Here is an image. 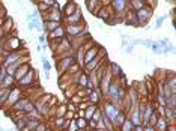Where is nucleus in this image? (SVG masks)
<instances>
[{
	"label": "nucleus",
	"mask_w": 176,
	"mask_h": 131,
	"mask_svg": "<svg viewBox=\"0 0 176 131\" xmlns=\"http://www.w3.org/2000/svg\"><path fill=\"white\" fill-rule=\"evenodd\" d=\"M45 130H47V128H45V125H44V124L41 122V124H39V125H38L33 131H45Z\"/></svg>",
	"instance_id": "nucleus-28"
},
{
	"label": "nucleus",
	"mask_w": 176,
	"mask_h": 131,
	"mask_svg": "<svg viewBox=\"0 0 176 131\" xmlns=\"http://www.w3.org/2000/svg\"><path fill=\"white\" fill-rule=\"evenodd\" d=\"M78 118H84V110H83V108H80V112H78Z\"/></svg>",
	"instance_id": "nucleus-32"
},
{
	"label": "nucleus",
	"mask_w": 176,
	"mask_h": 131,
	"mask_svg": "<svg viewBox=\"0 0 176 131\" xmlns=\"http://www.w3.org/2000/svg\"><path fill=\"white\" fill-rule=\"evenodd\" d=\"M131 5H133V9L137 12L143 8H146V2L145 0H131Z\"/></svg>",
	"instance_id": "nucleus-17"
},
{
	"label": "nucleus",
	"mask_w": 176,
	"mask_h": 131,
	"mask_svg": "<svg viewBox=\"0 0 176 131\" xmlns=\"http://www.w3.org/2000/svg\"><path fill=\"white\" fill-rule=\"evenodd\" d=\"M21 91L20 89H11V92H9V97H8V101H6V104L5 105H9V107H12L20 98H21Z\"/></svg>",
	"instance_id": "nucleus-6"
},
{
	"label": "nucleus",
	"mask_w": 176,
	"mask_h": 131,
	"mask_svg": "<svg viewBox=\"0 0 176 131\" xmlns=\"http://www.w3.org/2000/svg\"><path fill=\"white\" fill-rule=\"evenodd\" d=\"M77 9H78V8H77V5H75L74 2H68L66 5H65V12H63V14L66 15V17H69V15L74 14Z\"/></svg>",
	"instance_id": "nucleus-14"
},
{
	"label": "nucleus",
	"mask_w": 176,
	"mask_h": 131,
	"mask_svg": "<svg viewBox=\"0 0 176 131\" xmlns=\"http://www.w3.org/2000/svg\"><path fill=\"white\" fill-rule=\"evenodd\" d=\"M33 80H35V71L29 70L23 77L18 80V83H20V86H23V87H29V86L33 84Z\"/></svg>",
	"instance_id": "nucleus-5"
},
{
	"label": "nucleus",
	"mask_w": 176,
	"mask_h": 131,
	"mask_svg": "<svg viewBox=\"0 0 176 131\" xmlns=\"http://www.w3.org/2000/svg\"><path fill=\"white\" fill-rule=\"evenodd\" d=\"M96 131H108V130H105V128H104V130H96Z\"/></svg>",
	"instance_id": "nucleus-35"
},
{
	"label": "nucleus",
	"mask_w": 176,
	"mask_h": 131,
	"mask_svg": "<svg viewBox=\"0 0 176 131\" xmlns=\"http://www.w3.org/2000/svg\"><path fill=\"white\" fill-rule=\"evenodd\" d=\"M75 124H77V128L78 130H86V127H87V121L84 118H78L75 121Z\"/></svg>",
	"instance_id": "nucleus-22"
},
{
	"label": "nucleus",
	"mask_w": 176,
	"mask_h": 131,
	"mask_svg": "<svg viewBox=\"0 0 176 131\" xmlns=\"http://www.w3.org/2000/svg\"><path fill=\"white\" fill-rule=\"evenodd\" d=\"M77 131H87V130H77Z\"/></svg>",
	"instance_id": "nucleus-36"
},
{
	"label": "nucleus",
	"mask_w": 176,
	"mask_h": 131,
	"mask_svg": "<svg viewBox=\"0 0 176 131\" xmlns=\"http://www.w3.org/2000/svg\"><path fill=\"white\" fill-rule=\"evenodd\" d=\"M102 54H104V53L101 51V53H98V54H96V56L91 60V62H87V63L84 65V67H83V68H84V71H86V72H93V71L99 67V63H101V62H104Z\"/></svg>",
	"instance_id": "nucleus-4"
},
{
	"label": "nucleus",
	"mask_w": 176,
	"mask_h": 131,
	"mask_svg": "<svg viewBox=\"0 0 176 131\" xmlns=\"http://www.w3.org/2000/svg\"><path fill=\"white\" fill-rule=\"evenodd\" d=\"M133 131H143V128H142V125H137V127H134Z\"/></svg>",
	"instance_id": "nucleus-33"
},
{
	"label": "nucleus",
	"mask_w": 176,
	"mask_h": 131,
	"mask_svg": "<svg viewBox=\"0 0 176 131\" xmlns=\"http://www.w3.org/2000/svg\"><path fill=\"white\" fill-rule=\"evenodd\" d=\"M163 116L166 118V119H170V121H173L175 119V108H170V107H167V105H164V110H163Z\"/></svg>",
	"instance_id": "nucleus-18"
},
{
	"label": "nucleus",
	"mask_w": 176,
	"mask_h": 131,
	"mask_svg": "<svg viewBox=\"0 0 176 131\" xmlns=\"http://www.w3.org/2000/svg\"><path fill=\"white\" fill-rule=\"evenodd\" d=\"M157 44H158L160 48H167V45H169V39H167V38H166V39H161V41H158Z\"/></svg>",
	"instance_id": "nucleus-24"
},
{
	"label": "nucleus",
	"mask_w": 176,
	"mask_h": 131,
	"mask_svg": "<svg viewBox=\"0 0 176 131\" xmlns=\"http://www.w3.org/2000/svg\"><path fill=\"white\" fill-rule=\"evenodd\" d=\"M35 2H39V0H35Z\"/></svg>",
	"instance_id": "nucleus-37"
},
{
	"label": "nucleus",
	"mask_w": 176,
	"mask_h": 131,
	"mask_svg": "<svg viewBox=\"0 0 176 131\" xmlns=\"http://www.w3.org/2000/svg\"><path fill=\"white\" fill-rule=\"evenodd\" d=\"M123 50H125V51H126L128 54H131V53H133V50H134V47H133V45H126V47H125Z\"/></svg>",
	"instance_id": "nucleus-30"
},
{
	"label": "nucleus",
	"mask_w": 176,
	"mask_h": 131,
	"mask_svg": "<svg viewBox=\"0 0 176 131\" xmlns=\"http://www.w3.org/2000/svg\"><path fill=\"white\" fill-rule=\"evenodd\" d=\"M65 36V29L62 26H57L54 30L50 32V38H63Z\"/></svg>",
	"instance_id": "nucleus-15"
},
{
	"label": "nucleus",
	"mask_w": 176,
	"mask_h": 131,
	"mask_svg": "<svg viewBox=\"0 0 176 131\" xmlns=\"http://www.w3.org/2000/svg\"><path fill=\"white\" fill-rule=\"evenodd\" d=\"M145 2H146V0H145Z\"/></svg>",
	"instance_id": "nucleus-38"
},
{
	"label": "nucleus",
	"mask_w": 176,
	"mask_h": 131,
	"mask_svg": "<svg viewBox=\"0 0 176 131\" xmlns=\"http://www.w3.org/2000/svg\"><path fill=\"white\" fill-rule=\"evenodd\" d=\"M142 45H145L146 48H150V47L153 45V41H152V39H143V42H142Z\"/></svg>",
	"instance_id": "nucleus-26"
},
{
	"label": "nucleus",
	"mask_w": 176,
	"mask_h": 131,
	"mask_svg": "<svg viewBox=\"0 0 176 131\" xmlns=\"http://www.w3.org/2000/svg\"><path fill=\"white\" fill-rule=\"evenodd\" d=\"M74 63V57L72 56H68V57H62L59 60V72L65 71V70H69Z\"/></svg>",
	"instance_id": "nucleus-8"
},
{
	"label": "nucleus",
	"mask_w": 176,
	"mask_h": 131,
	"mask_svg": "<svg viewBox=\"0 0 176 131\" xmlns=\"http://www.w3.org/2000/svg\"><path fill=\"white\" fill-rule=\"evenodd\" d=\"M118 112H119V107H116V105H113V104H110V102H107V104L104 105V108H102V113H104V115L110 119V122L113 124V127L116 125Z\"/></svg>",
	"instance_id": "nucleus-1"
},
{
	"label": "nucleus",
	"mask_w": 176,
	"mask_h": 131,
	"mask_svg": "<svg viewBox=\"0 0 176 131\" xmlns=\"http://www.w3.org/2000/svg\"><path fill=\"white\" fill-rule=\"evenodd\" d=\"M136 17H137V21H139V26H146L149 18L152 17V9L150 8H143V9L136 12Z\"/></svg>",
	"instance_id": "nucleus-3"
},
{
	"label": "nucleus",
	"mask_w": 176,
	"mask_h": 131,
	"mask_svg": "<svg viewBox=\"0 0 176 131\" xmlns=\"http://www.w3.org/2000/svg\"><path fill=\"white\" fill-rule=\"evenodd\" d=\"M78 83H80L81 86H87V83H89V77H87L86 74H83V72H80V80H78Z\"/></svg>",
	"instance_id": "nucleus-23"
},
{
	"label": "nucleus",
	"mask_w": 176,
	"mask_h": 131,
	"mask_svg": "<svg viewBox=\"0 0 176 131\" xmlns=\"http://www.w3.org/2000/svg\"><path fill=\"white\" fill-rule=\"evenodd\" d=\"M9 42H11V44H9V48H12L14 51H18V50L21 48V45L18 44L20 41H18L17 38H9Z\"/></svg>",
	"instance_id": "nucleus-19"
},
{
	"label": "nucleus",
	"mask_w": 176,
	"mask_h": 131,
	"mask_svg": "<svg viewBox=\"0 0 176 131\" xmlns=\"http://www.w3.org/2000/svg\"><path fill=\"white\" fill-rule=\"evenodd\" d=\"M29 101H30L29 98H20V100H18V101H17L11 108H12L14 112H23V110H24V107H26V104H27Z\"/></svg>",
	"instance_id": "nucleus-11"
},
{
	"label": "nucleus",
	"mask_w": 176,
	"mask_h": 131,
	"mask_svg": "<svg viewBox=\"0 0 176 131\" xmlns=\"http://www.w3.org/2000/svg\"><path fill=\"white\" fill-rule=\"evenodd\" d=\"M164 20H166V17H158V18H157V23H155V29H160V27L163 26Z\"/></svg>",
	"instance_id": "nucleus-25"
},
{
	"label": "nucleus",
	"mask_w": 176,
	"mask_h": 131,
	"mask_svg": "<svg viewBox=\"0 0 176 131\" xmlns=\"http://www.w3.org/2000/svg\"><path fill=\"white\" fill-rule=\"evenodd\" d=\"M41 60H42V68H44V71H48V72H50L51 68H53V67H51V63H50L45 57H44V56H41Z\"/></svg>",
	"instance_id": "nucleus-20"
},
{
	"label": "nucleus",
	"mask_w": 176,
	"mask_h": 131,
	"mask_svg": "<svg viewBox=\"0 0 176 131\" xmlns=\"http://www.w3.org/2000/svg\"><path fill=\"white\" fill-rule=\"evenodd\" d=\"M142 128H143V131H155V128H153L152 125H149V124L148 125H143Z\"/></svg>",
	"instance_id": "nucleus-29"
},
{
	"label": "nucleus",
	"mask_w": 176,
	"mask_h": 131,
	"mask_svg": "<svg viewBox=\"0 0 176 131\" xmlns=\"http://www.w3.org/2000/svg\"><path fill=\"white\" fill-rule=\"evenodd\" d=\"M83 15H81V12H80V9H77L74 14H71L68 18H66V21H68V24H78V23H83Z\"/></svg>",
	"instance_id": "nucleus-10"
},
{
	"label": "nucleus",
	"mask_w": 176,
	"mask_h": 131,
	"mask_svg": "<svg viewBox=\"0 0 176 131\" xmlns=\"http://www.w3.org/2000/svg\"><path fill=\"white\" fill-rule=\"evenodd\" d=\"M134 127H136V125H134L133 122H131V119H129V118H125V121L122 122V125L119 127V130H120V131H133V130H134Z\"/></svg>",
	"instance_id": "nucleus-13"
},
{
	"label": "nucleus",
	"mask_w": 176,
	"mask_h": 131,
	"mask_svg": "<svg viewBox=\"0 0 176 131\" xmlns=\"http://www.w3.org/2000/svg\"><path fill=\"white\" fill-rule=\"evenodd\" d=\"M57 26H60V23H57V21H50V20H44V27H45V30L51 32L54 30Z\"/></svg>",
	"instance_id": "nucleus-16"
},
{
	"label": "nucleus",
	"mask_w": 176,
	"mask_h": 131,
	"mask_svg": "<svg viewBox=\"0 0 176 131\" xmlns=\"http://www.w3.org/2000/svg\"><path fill=\"white\" fill-rule=\"evenodd\" d=\"M66 130H68V131H77L78 128H77V124H75V121H72V122H71V127H68Z\"/></svg>",
	"instance_id": "nucleus-27"
},
{
	"label": "nucleus",
	"mask_w": 176,
	"mask_h": 131,
	"mask_svg": "<svg viewBox=\"0 0 176 131\" xmlns=\"http://www.w3.org/2000/svg\"><path fill=\"white\" fill-rule=\"evenodd\" d=\"M65 32H66L69 36H72V38L81 36V33H87L83 23H78V24H68L66 29H65Z\"/></svg>",
	"instance_id": "nucleus-2"
},
{
	"label": "nucleus",
	"mask_w": 176,
	"mask_h": 131,
	"mask_svg": "<svg viewBox=\"0 0 176 131\" xmlns=\"http://www.w3.org/2000/svg\"><path fill=\"white\" fill-rule=\"evenodd\" d=\"M29 70H30V65H29V63H21L20 67L17 68L15 74H14V80H17V81H18L21 77H23V75L29 71Z\"/></svg>",
	"instance_id": "nucleus-9"
},
{
	"label": "nucleus",
	"mask_w": 176,
	"mask_h": 131,
	"mask_svg": "<svg viewBox=\"0 0 176 131\" xmlns=\"http://www.w3.org/2000/svg\"><path fill=\"white\" fill-rule=\"evenodd\" d=\"M96 15H98L101 20L108 21V12H107V9H105L104 6H101V11H99V12H96Z\"/></svg>",
	"instance_id": "nucleus-21"
},
{
	"label": "nucleus",
	"mask_w": 176,
	"mask_h": 131,
	"mask_svg": "<svg viewBox=\"0 0 176 131\" xmlns=\"http://www.w3.org/2000/svg\"><path fill=\"white\" fill-rule=\"evenodd\" d=\"M39 42H41V44H44V42H45V36H44L42 33L39 35Z\"/></svg>",
	"instance_id": "nucleus-31"
},
{
	"label": "nucleus",
	"mask_w": 176,
	"mask_h": 131,
	"mask_svg": "<svg viewBox=\"0 0 176 131\" xmlns=\"http://www.w3.org/2000/svg\"><path fill=\"white\" fill-rule=\"evenodd\" d=\"M17 3H18V5H21V6H23V0H17Z\"/></svg>",
	"instance_id": "nucleus-34"
},
{
	"label": "nucleus",
	"mask_w": 176,
	"mask_h": 131,
	"mask_svg": "<svg viewBox=\"0 0 176 131\" xmlns=\"http://www.w3.org/2000/svg\"><path fill=\"white\" fill-rule=\"evenodd\" d=\"M112 6L116 12H123L126 9V0H112Z\"/></svg>",
	"instance_id": "nucleus-12"
},
{
	"label": "nucleus",
	"mask_w": 176,
	"mask_h": 131,
	"mask_svg": "<svg viewBox=\"0 0 176 131\" xmlns=\"http://www.w3.org/2000/svg\"><path fill=\"white\" fill-rule=\"evenodd\" d=\"M99 50H101V47L99 45H95V48H89V50H86V53H84V57H83V67L87 63V62H91L98 53H99Z\"/></svg>",
	"instance_id": "nucleus-7"
}]
</instances>
